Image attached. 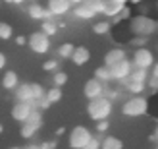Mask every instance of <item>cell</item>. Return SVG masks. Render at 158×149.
I'll use <instances>...</instances> for the list:
<instances>
[{"label": "cell", "instance_id": "7a4b0ae2", "mask_svg": "<svg viewBox=\"0 0 158 149\" xmlns=\"http://www.w3.org/2000/svg\"><path fill=\"white\" fill-rule=\"evenodd\" d=\"M129 31L133 35H141V37H151L152 33L158 31V23L156 20L148 18V15H135L131 18V23H129Z\"/></svg>", "mask_w": 158, "mask_h": 149}, {"label": "cell", "instance_id": "9c48e42d", "mask_svg": "<svg viewBox=\"0 0 158 149\" xmlns=\"http://www.w3.org/2000/svg\"><path fill=\"white\" fill-rule=\"evenodd\" d=\"M69 12H72L75 18H79V20H93L94 15H97V14H94V10L89 6L87 0H83V2H79V4H73Z\"/></svg>", "mask_w": 158, "mask_h": 149}, {"label": "cell", "instance_id": "9a60e30c", "mask_svg": "<svg viewBox=\"0 0 158 149\" xmlns=\"http://www.w3.org/2000/svg\"><path fill=\"white\" fill-rule=\"evenodd\" d=\"M120 83L123 85L125 91L133 93V95H141L145 89H147V83L143 81H135V80H129V77H123V80H120Z\"/></svg>", "mask_w": 158, "mask_h": 149}, {"label": "cell", "instance_id": "1f68e13d", "mask_svg": "<svg viewBox=\"0 0 158 149\" xmlns=\"http://www.w3.org/2000/svg\"><path fill=\"white\" fill-rule=\"evenodd\" d=\"M43 68H44V72H56L58 70V60H46L44 64H43Z\"/></svg>", "mask_w": 158, "mask_h": 149}, {"label": "cell", "instance_id": "ee69618b", "mask_svg": "<svg viewBox=\"0 0 158 149\" xmlns=\"http://www.w3.org/2000/svg\"><path fill=\"white\" fill-rule=\"evenodd\" d=\"M129 2H133V4H141V2H145V0H129Z\"/></svg>", "mask_w": 158, "mask_h": 149}, {"label": "cell", "instance_id": "8d00e7d4", "mask_svg": "<svg viewBox=\"0 0 158 149\" xmlns=\"http://www.w3.org/2000/svg\"><path fill=\"white\" fill-rule=\"evenodd\" d=\"M15 45H18V46H23V45H27V37H23V35H18V37H15Z\"/></svg>", "mask_w": 158, "mask_h": 149}, {"label": "cell", "instance_id": "4dcf8cb0", "mask_svg": "<svg viewBox=\"0 0 158 149\" xmlns=\"http://www.w3.org/2000/svg\"><path fill=\"white\" fill-rule=\"evenodd\" d=\"M81 149H100V139H98V136H93Z\"/></svg>", "mask_w": 158, "mask_h": 149}, {"label": "cell", "instance_id": "d6a6232c", "mask_svg": "<svg viewBox=\"0 0 158 149\" xmlns=\"http://www.w3.org/2000/svg\"><path fill=\"white\" fill-rule=\"evenodd\" d=\"M148 43V37H141V35H135V39L131 41V45L135 46V49H139V46H147Z\"/></svg>", "mask_w": 158, "mask_h": 149}, {"label": "cell", "instance_id": "d6986e66", "mask_svg": "<svg viewBox=\"0 0 158 149\" xmlns=\"http://www.w3.org/2000/svg\"><path fill=\"white\" fill-rule=\"evenodd\" d=\"M122 8H123V4L114 2V0H106V4H104V10H102V14H104L106 18H116V15L120 14Z\"/></svg>", "mask_w": 158, "mask_h": 149}, {"label": "cell", "instance_id": "d4e9b609", "mask_svg": "<svg viewBox=\"0 0 158 149\" xmlns=\"http://www.w3.org/2000/svg\"><path fill=\"white\" fill-rule=\"evenodd\" d=\"M52 83L56 85V87H64V85L68 83V74H66V72H60V70H56V72L52 74Z\"/></svg>", "mask_w": 158, "mask_h": 149}, {"label": "cell", "instance_id": "6da1fadb", "mask_svg": "<svg viewBox=\"0 0 158 149\" xmlns=\"http://www.w3.org/2000/svg\"><path fill=\"white\" fill-rule=\"evenodd\" d=\"M114 111V105L108 97L100 95V97H94V99H89V105H87V114L93 122L97 120H106L110 118V114Z\"/></svg>", "mask_w": 158, "mask_h": 149}, {"label": "cell", "instance_id": "4316f807", "mask_svg": "<svg viewBox=\"0 0 158 149\" xmlns=\"http://www.w3.org/2000/svg\"><path fill=\"white\" fill-rule=\"evenodd\" d=\"M14 35V29H12V25L10 23H6V21H0V39L2 41H8Z\"/></svg>", "mask_w": 158, "mask_h": 149}, {"label": "cell", "instance_id": "277c9868", "mask_svg": "<svg viewBox=\"0 0 158 149\" xmlns=\"http://www.w3.org/2000/svg\"><path fill=\"white\" fill-rule=\"evenodd\" d=\"M27 46L37 54H46L50 50V37L44 35L43 31H35L27 37Z\"/></svg>", "mask_w": 158, "mask_h": 149}, {"label": "cell", "instance_id": "8992f818", "mask_svg": "<svg viewBox=\"0 0 158 149\" xmlns=\"http://www.w3.org/2000/svg\"><path fill=\"white\" fill-rule=\"evenodd\" d=\"M93 138V134H91V130L89 128H85V126H75L72 132H69V147L72 149H81L89 139Z\"/></svg>", "mask_w": 158, "mask_h": 149}, {"label": "cell", "instance_id": "603a6c76", "mask_svg": "<svg viewBox=\"0 0 158 149\" xmlns=\"http://www.w3.org/2000/svg\"><path fill=\"white\" fill-rule=\"evenodd\" d=\"M94 77H97L98 81H102V83H108V81H112V77H110V70H108V66H98L97 70H94Z\"/></svg>", "mask_w": 158, "mask_h": 149}, {"label": "cell", "instance_id": "74e56055", "mask_svg": "<svg viewBox=\"0 0 158 149\" xmlns=\"http://www.w3.org/2000/svg\"><path fill=\"white\" fill-rule=\"evenodd\" d=\"M148 76H152V77H158V62L154 60V64L151 66V74Z\"/></svg>", "mask_w": 158, "mask_h": 149}, {"label": "cell", "instance_id": "30bf717a", "mask_svg": "<svg viewBox=\"0 0 158 149\" xmlns=\"http://www.w3.org/2000/svg\"><path fill=\"white\" fill-rule=\"evenodd\" d=\"M104 85H106V83L98 81L97 77H93V80H89V81L85 83V87H83V93H85V97H87V99H94V97H100V95H102V91H104Z\"/></svg>", "mask_w": 158, "mask_h": 149}, {"label": "cell", "instance_id": "4fadbf2b", "mask_svg": "<svg viewBox=\"0 0 158 149\" xmlns=\"http://www.w3.org/2000/svg\"><path fill=\"white\" fill-rule=\"evenodd\" d=\"M69 60H72L75 66H83L91 60V52H89V49H85V46H75Z\"/></svg>", "mask_w": 158, "mask_h": 149}, {"label": "cell", "instance_id": "bcb514c9", "mask_svg": "<svg viewBox=\"0 0 158 149\" xmlns=\"http://www.w3.org/2000/svg\"><path fill=\"white\" fill-rule=\"evenodd\" d=\"M69 2H72V6H73V4H79V2H83V0H69Z\"/></svg>", "mask_w": 158, "mask_h": 149}, {"label": "cell", "instance_id": "ffe728a7", "mask_svg": "<svg viewBox=\"0 0 158 149\" xmlns=\"http://www.w3.org/2000/svg\"><path fill=\"white\" fill-rule=\"evenodd\" d=\"M100 149H123V142L120 138L106 136V138H102V142H100Z\"/></svg>", "mask_w": 158, "mask_h": 149}, {"label": "cell", "instance_id": "484cf974", "mask_svg": "<svg viewBox=\"0 0 158 149\" xmlns=\"http://www.w3.org/2000/svg\"><path fill=\"white\" fill-rule=\"evenodd\" d=\"M75 46L72 43H64V45H60V49H58V56L60 58H64V60H69V56H72V52H73Z\"/></svg>", "mask_w": 158, "mask_h": 149}, {"label": "cell", "instance_id": "c3c4849f", "mask_svg": "<svg viewBox=\"0 0 158 149\" xmlns=\"http://www.w3.org/2000/svg\"><path fill=\"white\" fill-rule=\"evenodd\" d=\"M10 149H23V147H10Z\"/></svg>", "mask_w": 158, "mask_h": 149}, {"label": "cell", "instance_id": "2e32d148", "mask_svg": "<svg viewBox=\"0 0 158 149\" xmlns=\"http://www.w3.org/2000/svg\"><path fill=\"white\" fill-rule=\"evenodd\" d=\"M15 91V99L25 101V103H33V91H31V83H19Z\"/></svg>", "mask_w": 158, "mask_h": 149}, {"label": "cell", "instance_id": "44dd1931", "mask_svg": "<svg viewBox=\"0 0 158 149\" xmlns=\"http://www.w3.org/2000/svg\"><path fill=\"white\" fill-rule=\"evenodd\" d=\"M41 31L44 35H56V31H58V21L54 20V18H48V20H43V25H41Z\"/></svg>", "mask_w": 158, "mask_h": 149}, {"label": "cell", "instance_id": "cb8c5ba5", "mask_svg": "<svg viewBox=\"0 0 158 149\" xmlns=\"http://www.w3.org/2000/svg\"><path fill=\"white\" fill-rule=\"evenodd\" d=\"M110 29H112V23H110V21H97L93 25V31L97 35H108Z\"/></svg>", "mask_w": 158, "mask_h": 149}, {"label": "cell", "instance_id": "d590c367", "mask_svg": "<svg viewBox=\"0 0 158 149\" xmlns=\"http://www.w3.org/2000/svg\"><path fill=\"white\" fill-rule=\"evenodd\" d=\"M39 149H56V142H44V143H39Z\"/></svg>", "mask_w": 158, "mask_h": 149}, {"label": "cell", "instance_id": "681fc988", "mask_svg": "<svg viewBox=\"0 0 158 149\" xmlns=\"http://www.w3.org/2000/svg\"><path fill=\"white\" fill-rule=\"evenodd\" d=\"M154 149H158V145H156V147H154Z\"/></svg>", "mask_w": 158, "mask_h": 149}, {"label": "cell", "instance_id": "83f0119b", "mask_svg": "<svg viewBox=\"0 0 158 149\" xmlns=\"http://www.w3.org/2000/svg\"><path fill=\"white\" fill-rule=\"evenodd\" d=\"M31 91H33V101H39L41 97H44V87L41 83H31Z\"/></svg>", "mask_w": 158, "mask_h": 149}, {"label": "cell", "instance_id": "b9f144b4", "mask_svg": "<svg viewBox=\"0 0 158 149\" xmlns=\"http://www.w3.org/2000/svg\"><path fill=\"white\" fill-rule=\"evenodd\" d=\"M64 134H66V128H64V126H60V128L56 130V138H60V136H64Z\"/></svg>", "mask_w": 158, "mask_h": 149}, {"label": "cell", "instance_id": "ab89813d", "mask_svg": "<svg viewBox=\"0 0 158 149\" xmlns=\"http://www.w3.org/2000/svg\"><path fill=\"white\" fill-rule=\"evenodd\" d=\"M6 62H8V60H6V56H4V52H0V70L6 68Z\"/></svg>", "mask_w": 158, "mask_h": 149}, {"label": "cell", "instance_id": "f907efd6", "mask_svg": "<svg viewBox=\"0 0 158 149\" xmlns=\"http://www.w3.org/2000/svg\"><path fill=\"white\" fill-rule=\"evenodd\" d=\"M156 23H158V21H156Z\"/></svg>", "mask_w": 158, "mask_h": 149}, {"label": "cell", "instance_id": "836d02e7", "mask_svg": "<svg viewBox=\"0 0 158 149\" xmlns=\"http://www.w3.org/2000/svg\"><path fill=\"white\" fill-rule=\"evenodd\" d=\"M94 124H97V132H98V134H104V132H108V128H110L108 118L106 120H97Z\"/></svg>", "mask_w": 158, "mask_h": 149}, {"label": "cell", "instance_id": "f6af8a7d", "mask_svg": "<svg viewBox=\"0 0 158 149\" xmlns=\"http://www.w3.org/2000/svg\"><path fill=\"white\" fill-rule=\"evenodd\" d=\"M114 2H120V4H127L129 0H114Z\"/></svg>", "mask_w": 158, "mask_h": 149}, {"label": "cell", "instance_id": "e575fe53", "mask_svg": "<svg viewBox=\"0 0 158 149\" xmlns=\"http://www.w3.org/2000/svg\"><path fill=\"white\" fill-rule=\"evenodd\" d=\"M147 87H151L152 93H156V91H158V77L148 76V80H147Z\"/></svg>", "mask_w": 158, "mask_h": 149}, {"label": "cell", "instance_id": "e0dca14e", "mask_svg": "<svg viewBox=\"0 0 158 149\" xmlns=\"http://www.w3.org/2000/svg\"><path fill=\"white\" fill-rule=\"evenodd\" d=\"M2 87L4 89H8V91H14L15 87L19 85V77H18V74L14 72V70H8V72H4V76H2Z\"/></svg>", "mask_w": 158, "mask_h": 149}, {"label": "cell", "instance_id": "7bdbcfd3", "mask_svg": "<svg viewBox=\"0 0 158 149\" xmlns=\"http://www.w3.org/2000/svg\"><path fill=\"white\" fill-rule=\"evenodd\" d=\"M23 149H39V145H35V143H31V145H27V147H23Z\"/></svg>", "mask_w": 158, "mask_h": 149}, {"label": "cell", "instance_id": "f1b7e54d", "mask_svg": "<svg viewBox=\"0 0 158 149\" xmlns=\"http://www.w3.org/2000/svg\"><path fill=\"white\" fill-rule=\"evenodd\" d=\"M89 2V6L94 10V14H102V10H104V4L106 0H87Z\"/></svg>", "mask_w": 158, "mask_h": 149}, {"label": "cell", "instance_id": "60d3db41", "mask_svg": "<svg viewBox=\"0 0 158 149\" xmlns=\"http://www.w3.org/2000/svg\"><path fill=\"white\" fill-rule=\"evenodd\" d=\"M6 4H12V6H19V4H23L25 0H4Z\"/></svg>", "mask_w": 158, "mask_h": 149}, {"label": "cell", "instance_id": "8fae6325", "mask_svg": "<svg viewBox=\"0 0 158 149\" xmlns=\"http://www.w3.org/2000/svg\"><path fill=\"white\" fill-rule=\"evenodd\" d=\"M31 103H25V101H18L14 107H12V118L15 122H23V120H27V116L31 112Z\"/></svg>", "mask_w": 158, "mask_h": 149}, {"label": "cell", "instance_id": "f546056e", "mask_svg": "<svg viewBox=\"0 0 158 149\" xmlns=\"http://www.w3.org/2000/svg\"><path fill=\"white\" fill-rule=\"evenodd\" d=\"M127 18H131V8L123 4V8L120 10V14L114 18V21H122V20H127Z\"/></svg>", "mask_w": 158, "mask_h": 149}, {"label": "cell", "instance_id": "52a82bcc", "mask_svg": "<svg viewBox=\"0 0 158 149\" xmlns=\"http://www.w3.org/2000/svg\"><path fill=\"white\" fill-rule=\"evenodd\" d=\"M131 68H133L131 60L122 58V60H118L116 64L108 66V70H110V77H112V80H116V81H120V80H123V77H127V74L131 72Z\"/></svg>", "mask_w": 158, "mask_h": 149}, {"label": "cell", "instance_id": "5bb4252c", "mask_svg": "<svg viewBox=\"0 0 158 149\" xmlns=\"http://www.w3.org/2000/svg\"><path fill=\"white\" fill-rule=\"evenodd\" d=\"M43 126V120H31V118H27V120H23L21 122V136L25 138V139H31L35 136V132Z\"/></svg>", "mask_w": 158, "mask_h": 149}, {"label": "cell", "instance_id": "7c38bea8", "mask_svg": "<svg viewBox=\"0 0 158 149\" xmlns=\"http://www.w3.org/2000/svg\"><path fill=\"white\" fill-rule=\"evenodd\" d=\"M27 14H29V18H33V20H48V18H54V15L46 10L44 6H41V4H37V2H33L31 6H27Z\"/></svg>", "mask_w": 158, "mask_h": 149}, {"label": "cell", "instance_id": "7402d4cb", "mask_svg": "<svg viewBox=\"0 0 158 149\" xmlns=\"http://www.w3.org/2000/svg\"><path fill=\"white\" fill-rule=\"evenodd\" d=\"M44 97H46V101H48L50 105H54V103H58V101L62 99V87H50L48 91H44Z\"/></svg>", "mask_w": 158, "mask_h": 149}, {"label": "cell", "instance_id": "5b68a950", "mask_svg": "<svg viewBox=\"0 0 158 149\" xmlns=\"http://www.w3.org/2000/svg\"><path fill=\"white\" fill-rule=\"evenodd\" d=\"M131 64H133V68L151 70V66L154 64V54L148 50L147 46H139V49H135V52H133Z\"/></svg>", "mask_w": 158, "mask_h": 149}, {"label": "cell", "instance_id": "3957f363", "mask_svg": "<svg viewBox=\"0 0 158 149\" xmlns=\"http://www.w3.org/2000/svg\"><path fill=\"white\" fill-rule=\"evenodd\" d=\"M148 111V101L143 95H133L131 99L123 101L122 105V114L127 118H139V116L147 114Z\"/></svg>", "mask_w": 158, "mask_h": 149}, {"label": "cell", "instance_id": "ac0fdd59", "mask_svg": "<svg viewBox=\"0 0 158 149\" xmlns=\"http://www.w3.org/2000/svg\"><path fill=\"white\" fill-rule=\"evenodd\" d=\"M125 56H127V54H125V50L120 49V46L110 49V50L104 54V66H112V64H116L118 60H122V58H125Z\"/></svg>", "mask_w": 158, "mask_h": 149}, {"label": "cell", "instance_id": "f35d334b", "mask_svg": "<svg viewBox=\"0 0 158 149\" xmlns=\"http://www.w3.org/2000/svg\"><path fill=\"white\" fill-rule=\"evenodd\" d=\"M148 139H151L152 143H156V142H158V122H156V128H154V132H152V136L148 138Z\"/></svg>", "mask_w": 158, "mask_h": 149}, {"label": "cell", "instance_id": "7dc6e473", "mask_svg": "<svg viewBox=\"0 0 158 149\" xmlns=\"http://www.w3.org/2000/svg\"><path fill=\"white\" fill-rule=\"evenodd\" d=\"M2 132H4V126H2V124H0V134H2Z\"/></svg>", "mask_w": 158, "mask_h": 149}, {"label": "cell", "instance_id": "ba28073f", "mask_svg": "<svg viewBox=\"0 0 158 149\" xmlns=\"http://www.w3.org/2000/svg\"><path fill=\"white\" fill-rule=\"evenodd\" d=\"M46 10H48L54 18H60V15H66L72 10V2H69V0H48Z\"/></svg>", "mask_w": 158, "mask_h": 149}]
</instances>
